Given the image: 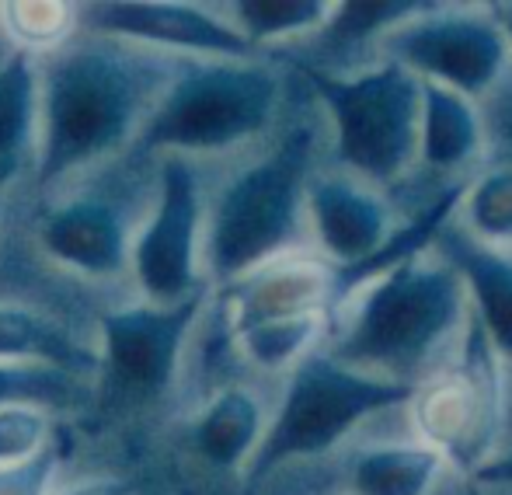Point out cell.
<instances>
[{"instance_id": "obj_1", "label": "cell", "mask_w": 512, "mask_h": 495, "mask_svg": "<svg viewBox=\"0 0 512 495\" xmlns=\"http://www.w3.org/2000/svg\"><path fill=\"white\" fill-rule=\"evenodd\" d=\"M171 77L115 39L67 42L39 70V175L53 189L140 136Z\"/></svg>"}, {"instance_id": "obj_2", "label": "cell", "mask_w": 512, "mask_h": 495, "mask_svg": "<svg viewBox=\"0 0 512 495\" xmlns=\"http://www.w3.org/2000/svg\"><path fill=\"white\" fill-rule=\"evenodd\" d=\"M328 353L345 367L415 384L429 356L467 321L464 279L443 258H405L359 286Z\"/></svg>"}, {"instance_id": "obj_3", "label": "cell", "mask_w": 512, "mask_h": 495, "mask_svg": "<svg viewBox=\"0 0 512 495\" xmlns=\"http://www.w3.org/2000/svg\"><path fill=\"white\" fill-rule=\"evenodd\" d=\"M314 136L293 126L262 161L237 171L213 199L203 234V269L213 283H237L286 255L307 210Z\"/></svg>"}, {"instance_id": "obj_4", "label": "cell", "mask_w": 512, "mask_h": 495, "mask_svg": "<svg viewBox=\"0 0 512 495\" xmlns=\"http://www.w3.org/2000/svg\"><path fill=\"white\" fill-rule=\"evenodd\" d=\"M283 81L255 60H206L175 70L143 123L140 154H216L265 133Z\"/></svg>"}, {"instance_id": "obj_5", "label": "cell", "mask_w": 512, "mask_h": 495, "mask_svg": "<svg viewBox=\"0 0 512 495\" xmlns=\"http://www.w3.org/2000/svg\"><path fill=\"white\" fill-rule=\"evenodd\" d=\"M411 394H415V384L345 367L328 349L324 353L314 349L290 373L283 401L265 426L255 457L244 468V492L255 495L265 478L297 457L328 454L359 422L387 408L408 405Z\"/></svg>"}, {"instance_id": "obj_6", "label": "cell", "mask_w": 512, "mask_h": 495, "mask_svg": "<svg viewBox=\"0 0 512 495\" xmlns=\"http://www.w3.org/2000/svg\"><path fill=\"white\" fill-rule=\"evenodd\" d=\"M304 74L335 123V150L345 171L373 189L401 182L418 161L422 81L394 60L342 77Z\"/></svg>"}, {"instance_id": "obj_7", "label": "cell", "mask_w": 512, "mask_h": 495, "mask_svg": "<svg viewBox=\"0 0 512 495\" xmlns=\"http://www.w3.org/2000/svg\"><path fill=\"white\" fill-rule=\"evenodd\" d=\"M411 419L425 447L443 461L474 468L488 457L502 429V373L499 353L488 342L481 321L467 311V339L460 363L411 394Z\"/></svg>"}, {"instance_id": "obj_8", "label": "cell", "mask_w": 512, "mask_h": 495, "mask_svg": "<svg viewBox=\"0 0 512 495\" xmlns=\"http://www.w3.org/2000/svg\"><path fill=\"white\" fill-rule=\"evenodd\" d=\"M384 56L401 63L418 81L443 84L464 98H485L506 77L509 35L488 11L464 7H432L394 28L384 42Z\"/></svg>"}, {"instance_id": "obj_9", "label": "cell", "mask_w": 512, "mask_h": 495, "mask_svg": "<svg viewBox=\"0 0 512 495\" xmlns=\"http://www.w3.org/2000/svg\"><path fill=\"white\" fill-rule=\"evenodd\" d=\"M206 206L189 157L164 154L157 168V206L133 238V276L147 304L171 307L203 293Z\"/></svg>"}, {"instance_id": "obj_10", "label": "cell", "mask_w": 512, "mask_h": 495, "mask_svg": "<svg viewBox=\"0 0 512 495\" xmlns=\"http://www.w3.org/2000/svg\"><path fill=\"white\" fill-rule=\"evenodd\" d=\"M203 314V293L171 307L136 304L102 314V353L98 373L108 398L147 401L171 384L189 342L192 325Z\"/></svg>"}, {"instance_id": "obj_11", "label": "cell", "mask_w": 512, "mask_h": 495, "mask_svg": "<svg viewBox=\"0 0 512 495\" xmlns=\"http://www.w3.org/2000/svg\"><path fill=\"white\" fill-rule=\"evenodd\" d=\"M77 25L115 42H150V46L209 56V60H255V49L241 39L227 14L209 11L203 4L105 0V4L77 7Z\"/></svg>"}, {"instance_id": "obj_12", "label": "cell", "mask_w": 512, "mask_h": 495, "mask_svg": "<svg viewBox=\"0 0 512 495\" xmlns=\"http://www.w3.org/2000/svg\"><path fill=\"white\" fill-rule=\"evenodd\" d=\"M307 213L321 245V258L338 272L359 269L377 258L394 234L387 199L349 171L310 178Z\"/></svg>"}, {"instance_id": "obj_13", "label": "cell", "mask_w": 512, "mask_h": 495, "mask_svg": "<svg viewBox=\"0 0 512 495\" xmlns=\"http://www.w3.org/2000/svg\"><path fill=\"white\" fill-rule=\"evenodd\" d=\"M338 269L324 258L286 255L251 269L244 279L230 283V335L244 328L265 325V321L283 318H307L324 314L328 304H335Z\"/></svg>"}, {"instance_id": "obj_14", "label": "cell", "mask_w": 512, "mask_h": 495, "mask_svg": "<svg viewBox=\"0 0 512 495\" xmlns=\"http://www.w3.org/2000/svg\"><path fill=\"white\" fill-rule=\"evenodd\" d=\"M39 245L53 262L91 279L119 276L133 255V234L112 199L77 196L39 220Z\"/></svg>"}, {"instance_id": "obj_15", "label": "cell", "mask_w": 512, "mask_h": 495, "mask_svg": "<svg viewBox=\"0 0 512 495\" xmlns=\"http://www.w3.org/2000/svg\"><path fill=\"white\" fill-rule=\"evenodd\" d=\"M436 251L460 279L474 318L481 321L499 360H512V255L474 241L464 227L443 224L436 234Z\"/></svg>"}, {"instance_id": "obj_16", "label": "cell", "mask_w": 512, "mask_h": 495, "mask_svg": "<svg viewBox=\"0 0 512 495\" xmlns=\"http://www.w3.org/2000/svg\"><path fill=\"white\" fill-rule=\"evenodd\" d=\"M436 4L425 0H345L331 7L328 25L317 35H310V53L297 56L300 70L314 74H331V67H349L370 39L380 42L401 28L405 21L432 11Z\"/></svg>"}, {"instance_id": "obj_17", "label": "cell", "mask_w": 512, "mask_h": 495, "mask_svg": "<svg viewBox=\"0 0 512 495\" xmlns=\"http://www.w3.org/2000/svg\"><path fill=\"white\" fill-rule=\"evenodd\" d=\"M0 363L7 367H49L70 377H91L98 353L74 339L60 321L32 307L0 304Z\"/></svg>"}, {"instance_id": "obj_18", "label": "cell", "mask_w": 512, "mask_h": 495, "mask_svg": "<svg viewBox=\"0 0 512 495\" xmlns=\"http://www.w3.org/2000/svg\"><path fill=\"white\" fill-rule=\"evenodd\" d=\"M485 140V119L471 98L422 81V129L418 161L429 171H460L474 161Z\"/></svg>"}, {"instance_id": "obj_19", "label": "cell", "mask_w": 512, "mask_h": 495, "mask_svg": "<svg viewBox=\"0 0 512 495\" xmlns=\"http://www.w3.org/2000/svg\"><path fill=\"white\" fill-rule=\"evenodd\" d=\"M39 150V63L18 49L0 63V192Z\"/></svg>"}, {"instance_id": "obj_20", "label": "cell", "mask_w": 512, "mask_h": 495, "mask_svg": "<svg viewBox=\"0 0 512 495\" xmlns=\"http://www.w3.org/2000/svg\"><path fill=\"white\" fill-rule=\"evenodd\" d=\"M265 436L262 401L248 387H223L192 429L196 450L216 468H248Z\"/></svg>"}, {"instance_id": "obj_21", "label": "cell", "mask_w": 512, "mask_h": 495, "mask_svg": "<svg viewBox=\"0 0 512 495\" xmlns=\"http://www.w3.org/2000/svg\"><path fill=\"white\" fill-rule=\"evenodd\" d=\"M443 457L425 443H387L359 450L349 464L352 495H429L443 475Z\"/></svg>"}, {"instance_id": "obj_22", "label": "cell", "mask_w": 512, "mask_h": 495, "mask_svg": "<svg viewBox=\"0 0 512 495\" xmlns=\"http://www.w3.org/2000/svg\"><path fill=\"white\" fill-rule=\"evenodd\" d=\"M324 0H234L227 4V21L241 32L251 49L265 42H286L300 35H317L331 18Z\"/></svg>"}, {"instance_id": "obj_23", "label": "cell", "mask_w": 512, "mask_h": 495, "mask_svg": "<svg viewBox=\"0 0 512 495\" xmlns=\"http://www.w3.org/2000/svg\"><path fill=\"white\" fill-rule=\"evenodd\" d=\"M324 314H307V318H283V321H265V325L244 328L237 332V349L255 363L258 370H286L297 367L314 353V342L324 332Z\"/></svg>"}, {"instance_id": "obj_24", "label": "cell", "mask_w": 512, "mask_h": 495, "mask_svg": "<svg viewBox=\"0 0 512 495\" xmlns=\"http://www.w3.org/2000/svg\"><path fill=\"white\" fill-rule=\"evenodd\" d=\"M467 234L488 248H512V161L485 171L460 196Z\"/></svg>"}, {"instance_id": "obj_25", "label": "cell", "mask_w": 512, "mask_h": 495, "mask_svg": "<svg viewBox=\"0 0 512 495\" xmlns=\"http://www.w3.org/2000/svg\"><path fill=\"white\" fill-rule=\"evenodd\" d=\"M4 28L14 35L25 53H46V49H63L77 28V7L74 4H53V0H39V4H4Z\"/></svg>"}, {"instance_id": "obj_26", "label": "cell", "mask_w": 512, "mask_h": 495, "mask_svg": "<svg viewBox=\"0 0 512 495\" xmlns=\"http://www.w3.org/2000/svg\"><path fill=\"white\" fill-rule=\"evenodd\" d=\"M53 440V429L42 408L7 405L0 408V464L21 461Z\"/></svg>"}, {"instance_id": "obj_27", "label": "cell", "mask_w": 512, "mask_h": 495, "mask_svg": "<svg viewBox=\"0 0 512 495\" xmlns=\"http://www.w3.org/2000/svg\"><path fill=\"white\" fill-rule=\"evenodd\" d=\"M60 454V440H49L21 461L0 464V495H49L60 471Z\"/></svg>"}, {"instance_id": "obj_28", "label": "cell", "mask_w": 512, "mask_h": 495, "mask_svg": "<svg viewBox=\"0 0 512 495\" xmlns=\"http://www.w3.org/2000/svg\"><path fill=\"white\" fill-rule=\"evenodd\" d=\"M67 495H133V485L119 482V478H98V482H84Z\"/></svg>"}, {"instance_id": "obj_29", "label": "cell", "mask_w": 512, "mask_h": 495, "mask_svg": "<svg viewBox=\"0 0 512 495\" xmlns=\"http://www.w3.org/2000/svg\"><path fill=\"white\" fill-rule=\"evenodd\" d=\"M492 14L499 18L502 32L509 35V46H512V4H492Z\"/></svg>"}, {"instance_id": "obj_30", "label": "cell", "mask_w": 512, "mask_h": 495, "mask_svg": "<svg viewBox=\"0 0 512 495\" xmlns=\"http://www.w3.org/2000/svg\"><path fill=\"white\" fill-rule=\"evenodd\" d=\"M467 495H485V489L481 485H467Z\"/></svg>"}]
</instances>
